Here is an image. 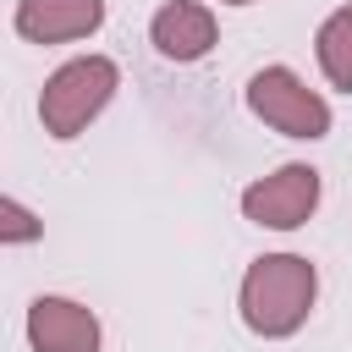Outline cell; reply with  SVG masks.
Returning <instances> with one entry per match:
<instances>
[{
	"label": "cell",
	"instance_id": "1",
	"mask_svg": "<svg viewBox=\"0 0 352 352\" xmlns=\"http://www.w3.org/2000/svg\"><path fill=\"white\" fill-rule=\"evenodd\" d=\"M319 302V270L308 253H258L242 270L236 314L258 341H292Z\"/></svg>",
	"mask_w": 352,
	"mask_h": 352
},
{
	"label": "cell",
	"instance_id": "2",
	"mask_svg": "<svg viewBox=\"0 0 352 352\" xmlns=\"http://www.w3.org/2000/svg\"><path fill=\"white\" fill-rule=\"evenodd\" d=\"M116 88H121V66L110 55H72L38 88V121H44V132L55 143L82 138L104 116V104L116 99Z\"/></svg>",
	"mask_w": 352,
	"mask_h": 352
},
{
	"label": "cell",
	"instance_id": "3",
	"mask_svg": "<svg viewBox=\"0 0 352 352\" xmlns=\"http://www.w3.org/2000/svg\"><path fill=\"white\" fill-rule=\"evenodd\" d=\"M242 104H248L253 121H264L270 132H280V138H292V143H319V138H330V126H336L330 99H324L319 88H308V77L292 72V66H280V60H275V66H258V72L248 77Z\"/></svg>",
	"mask_w": 352,
	"mask_h": 352
},
{
	"label": "cell",
	"instance_id": "4",
	"mask_svg": "<svg viewBox=\"0 0 352 352\" xmlns=\"http://www.w3.org/2000/svg\"><path fill=\"white\" fill-rule=\"evenodd\" d=\"M319 198H324V176L308 160H286L270 176H253L236 204H242V220L258 231H302L314 220Z\"/></svg>",
	"mask_w": 352,
	"mask_h": 352
},
{
	"label": "cell",
	"instance_id": "5",
	"mask_svg": "<svg viewBox=\"0 0 352 352\" xmlns=\"http://www.w3.org/2000/svg\"><path fill=\"white\" fill-rule=\"evenodd\" d=\"M28 346L33 352H99L104 346V324L88 302L77 297H60V292H44L28 302Z\"/></svg>",
	"mask_w": 352,
	"mask_h": 352
},
{
	"label": "cell",
	"instance_id": "6",
	"mask_svg": "<svg viewBox=\"0 0 352 352\" xmlns=\"http://www.w3.org/2000/svg\"><path fill=\"white\" fill-rule=\"evenodd\" d=\"M148 44H154L160 60L192 66V60H204L220 44V22H214V11L204 0H165L148 16Z\"/></svg>",
	"mask_w": 352,
	"mask_h": 352
},
{
	"label": "cell",
	"instance_id": "7",
	"mask_svg": "<svg viewBox=\"0 0 352 352\" xmlns=\"http://www.w3.org/2000/svg\"><path fill=\"white\" fill-rule=\"evenodd\" d=\"M11 28L28 44H72L104 28V0H16Z\"/></svg>",
	"mask_w": 352,
	"mask_h": 352
},
{
	"label": "cell",
	"instance_id": "8",
	"mask_svg": "<svg viewBox=\"0 0 352 352\" xmlns=\"http://www.w3.org/2000/svg\"><path fill=\"white\" fill-rule=\"evenodd\" d=\"M314 60L336 94H352V6H336L314 33Z\"/></svg>",
	"mask_w": 352,
	"mask_h": 352
},
{
	"label": "cell",
	"instance_id": "9",
	"mask_svg": "<svg viewBox=\"0 0 352 352\" xmlns=\"http://www.w3.org/2000/svg\"><path fill=\"white\" fill-rule=\"evenodd\" d=\"M44 236V220L22 204V198H0V248H28V242H38Z\"/></svg>",
	"mask_w": 352,
	"mask_h": 352
},
{
	"label": "cell",
	"instance_id": "10",
	"mask_svg": "<svg viewBox=\"0 0 352 352\" xmlns=\"http://www.w3.org/2000/svg\"><path fill=\"white\" fill-rule=\"evenodd\" d=\"M220 6H258V0H220Z\"/></svg>",
	"mask_w": 352,
	"mask_h": 352
}]
</instances>
